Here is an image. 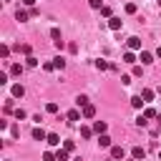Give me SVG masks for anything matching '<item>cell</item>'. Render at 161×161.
Returning <instances> with one entry per match:
<instances>
[{"instance_id":"obj_1","label":"cell","mask_w":161,"mask_h":161,"mask_svg":"<svg viewBox=\"0 0 161 161\" xmlns=\"http://www.w3.org/2000/svg\"><path fill=\"white\" fill-rule=\"evenodd\" d=\"M65 118H68V123H78V121L83 118V113H80L78 108H70V111L65 113Z\"/></svg>"},{"instance_id":"obj_2","label":"cell","mask_w":161,"mask_h":161,"mask_svg":"<svg viewBox=\"0 0 161 161\" xmlns=\"http://www.w3.org/2000/svg\"><path fill=\"white\" fill-rule=\"evenodd\" d=\"M123 156H126L123 146H111V158H116V161H123Z\"/></svg>"},{"instance_id":"obj_3","label":"cell","mask_w":161,"mask_h":161,"mask_svg":"<svg viewBox=\"0 0 161 161\" xmlns=\"http://www.w3.org/2000/svg\"><path fill=\"white\" fill-rule=\"evenodd\" d=\"M143 156H146V148H141V146H133L131 148V158L133 161H143Z\"/></svg>"},{"instance_id":"obj_4","label":"cell","mask_w":161,"mask_h":161,"mask_svg":"<svg viewBox=\"0 0 161 161\" xmlns=\"http://www.w3.org/2000/svg\"><path fill=\"white\" fill-rule=\"evenodd\" d=\"M98 146H101V148H111V146H113L111 136H108V133H101V136H98Z\"/></svg>"},{"instance_id":"obj_5","label":"cell","mask_w":161,"mask_h":161,"mask_svg":"<svg viewBox=\"0 0 161 161\" xmlns=\"http://www.w3.org/2000/svg\"><path fill=\"white\" fill-rule=\"evenodd\" d=\"M138 60H141V65H148V63H153V53H148V50H141Z\"/></svg>"},{"instance_id":"obj_6","label":"cell","mask_w":161,"mask_h":161,"mask_svg":"<svg viewBox=\"0 0 161 161\" xmlns=\"http://www.w3.org/2000/svg\"><path fill=\"white\" fill-rule=\"evenodd\" d=\"M106 131H108V123H106V121H96V123H93V133L101 136V133H106Z\"/></svg>"},{"instance_id":"obj_7","label":"cell","mask_w":161,"mask_h":161,"mask_svg":"<svg viewBox=\"0 0 161 161\" xmlns=\"http://www.w3.org/2000/svg\"><path fill=\"white\" fill-rule=\"evenodd\" d=\"M10 93H13V98H23V96H25V88H23L20 83H15V86L10 88Z\"/></svg>"},{"instance_id":"obj_8","label":"cell","mask_w":161,"mask_h":161,"mask_svg":"<svg viewBox=\"0 0 161 161\" xmlns=\"http://www.w3.org/2000/svg\"><path fill=\"white\" fill-rule=\"evenodd\" d=\"M80 113H83V118H93V116H96V106H93V103H88V106H83V111H80Z\"/></svg>"},{"instance_id":"obj_9","label":"cell","mask_w":161,"mask_h":161,"mask_svg":"<svg viewBox=\"0 0 161 161\" xmlns=\"http://www.w3.org/2000/svg\"><path fill=\"white\" fill-rule=\"evenodd\" d=\"M33 138H35V141H48V133L38 126V128H33Z\"/></svg>"},{"instance_id":"obj_10","label":"cell","mask_w":161,"mask_h":161,"mask_svg":"<svg viewBox=\"0 0 161 161\" xmlns=\"http://www.w3.org/2000/svg\"><path fill=\"white\" fill-rule=\"evenodd\" d=\"M121 25H123L121 18H108V28H111V30H121Z\"/></svg>"},{"instance_id":"obj_11","label":"cell","mask_w":161,"mask_h":161,"mask_svg":"<svg viewBox=\"0 0 161 161\" xmlns=\"http://www.w3.org/2000/svg\"><path fill=\"white\" fill-rule=\"evenodd\" d=\"M128 48H131V50H138V48H141V38L131 35V38H128Z\"/></svg>"},{"instance_id":"obj_12","label":"cell","mask_w":161,"mask_h":161,"mask_svg":"<svg viewBox=\"0 0 161 161\" xmlns=\"http://www.w3.org/2000/svg\"><path fill=\"white\" fill-rule=\"evenodd\" d=\"M123 63H131V65H133V63H136V53H133V50H126V53H123Z\"/></svg>"},{"instance_id":"obj_13","label":"cell","mask_w":161,"mask_h":161,"mask_svg":"<svg viewBox=\"0 0 161 161\" xmlns=\"http://www.w3.org/2000/svg\"><path fill=\"white\" fill-rule=\"evenodd\" d=\"M53 65H55V70H63V68H65V58H63V55L53 58Z\"/></svg>"},{"instance_id":"obj_14","label":"cell","mask_w":161,"mask_h":161,"mask_svg":"<svg viewBox=\"0 0 161 161\" xmlns=\"http://www.w3.org/2000/svg\"><path fill=\"white\" fill-rule=\"evenodd\" d=\"M153 96H156V93H153L151 88H143V91H141V98H143L146 103H148V101H153Z\"/></svg>"},{"instance_id":"obj_15","label":"cell","mask_w":161,"mask_h":161,"mask_svg":"<svg viewBox=\"0 0 161 161\" xmlns=\"http://www.w3.org/2000/svg\"><path fill=\"white\" fill-rule=\"evenodd\" d=\"M28 18H30V13H28V10H18V13H15V20H20V23H25Z\"/></svg>"},{"instance_id":"obj_16","label":"cell","mask_w":161,"mask_h":161,"mask_svg":"<svg viewBox=\"0 0 161 161\" xmlns=\"http://www.w3.org/2000/svg\"><path fill=\"white\" fill-rule=\"evenodd\" d=\"M18 50H20V53H23L25 58H30V53H33V48H30L28 43H23V45H18Z\"/></svg>"},{"instance_id":"obj_17","label":"cell","mask_w":161,"mask_h":161,"mask_svg":"<svg viewBox=\"0 0 161 161\" xmlns=\"http://www.w3.org/2000/svg\"><path fill=\"white\" fill-rule=\"evenodd\" d=\"M96 68H98V70H108V68H111V63H108V60H103V58H98V60H96Z\"/></svg>"},{"instance_id":"obj_18","label":"cell","mask_w":161,"mask_h":161,"mask_svg":"<svg viewBox=\"0 0 161 161\" xmlns=\"http://www.w3.org/2000/svg\"><path fill=\"white\" fill-rule=\"evenodd\" d=\"M143 103H146V101H143L141 96H133V98H131V106H133V108H143Z\"/></svg>"},{"instance_id":"obj_19","label":"cell","mask_w":161,"mask_h":161,"mask_svg":"<svg viewBox=\"0 0 161 161\" xmlns=\"http://www.w3.org/2000/svg\"><path fill=\"white\" fill-rule=\"evenodd\" d=\"M48 143L50 146H60V136L58 133H48Z\"/></svg>"},{"instance_id":"obj_20","label":"cell","mask_w":161,"mask_h":161,"mask_svg":"<svg viewBox=\"0 0 161 161\" xmlns=\"http://www.w3.org/2000/svg\"><path fill=\"white\" fill-rule=\"evenodd\" d=\"M68 153H70V151H65V148H58V151H55V158H58V161H68Z\"/></svg>"},{"instance_id":"obj_21","label":"cell","mask_w":161,"mask_h":161,"mask_svg":"<svg viewBox=\"0 0 161 161\" xmlns=\"http://www.w3.org/2000/svg\"><path fill=\"white\" fill-rule=\"evenodd\" d=\"M50 38H53V43H60V40H63V35H60V30H58V28H53V30H50Z\"/></svg>"},{"instance_id":"obj_22","label":"cell","mask_w":161,"mask_h":161,"mask_svg":"<svg viewBox=\"0 0 161 161\" xmlns=\"http://www.w3.org/2000/svg\"><path fill=\"white\" fill-rule=\"evenodd\" d=\"M20 73H23V65L20 63H13L10 65V75H20Z\"/></svg>"},{"instance_id":"obj_23","label":"cell","mask_w":161,"mask_h":161,"mask_svg":"<svg viewBox=\"0 0 161 161\" xmlns=\"http://www.w3.org/2000/svg\"><path fill=\"white\" fill-rule=\"evenodd\" d=\"M75 106H78V108H83V106H88V96H83V93H80V96L75 98Z\"/></svg>"},{"instance_id":"obj_24","label":"cell","mask_w":161,"mask_h":161,"mask_svg":"<svg viewBox=\"0 0 161 161\" xmlns=\"http://www.w3.org/2000/svg\"><path fill=\"white\" fill-rule=\"evenodd\" d=\"M13 116H15L18 121H23V118H28V113H25L23 108H15V111H13Z\"/></svg>"},{"instance_id":"obj_25","label":"cell","mask_w":161,"mask_h":161,"mask_svg":"<svg viewBox=\"0 0 161 161\" xmlns=\"http://www.w3.org/2000/svg\"><path fill=\"white\" fill-rule=\"evenodd\" d=\"M143 116H146V118H158L156 108H146V111H143Z\"/></svg>"},{"instance_id":"obj_26","label":"cell","mask_w":161,"mask_h":161,"mask_svg":"<svg viewBox=\"0 0 161 161\" xmlns=\"http://www.w3.org/2000/svg\"><path fill=\"white\" fill-rule=\"evenodd\" d=\"M80 136H83V138H91V136H93V128L83 126V128H80Z\"/></svg>"},{"instance_id":"obj_27","label":"cell","mask_w":161,"mask_h":161,"mask_svg":"<svg viewBox=\"0 0 161 161\" xmlns=\"http://www.w3.org/2000/svg\"><path fill=\"white\" fill-rule=\"evenodd\" d=\"M0 55H3V60H8V55H10V48H8V45H0Z\"/></svg>"},{"instance_id":"obj_28","label":"cell","mask_w":161,"mask_h":161,"mask_svg":"<svg viewBox=\"0 0 161 161\" xmlns=\"http://www.w3.org/2000/svg\"><path fill=\"white\" fill-rule=\"evenodd\" d=\"M25 65H28V68H35V65H38V58H33V55L25 58Z\"/></svg>"},{"instance_id":"obj_29","label":"cell","mask_w":161,"mask_h":161,"mask_svg":"<svg viewBox=\"0 0 161 161\" xmlns=\"http://www.w3.org/2000/svg\"><path fill=\"white\" fill-rule=\"evenodd\" d=\"M45 111H48V113H58V103H53V101H50V103L45 106Z\"/></svg>"},{"instance_id":"obj_30","label":"cell","mask_w":161,"mask_h":161,"mask_svg":"<svg viewBox=\"0 0 161 161\" xmlns=\"http://www.w3.org/2000/svg\"><path fill=\"white\" fill-rule=\"evenodd\" d=\"M136 126H141V128L148 126V118H146V116H138V118H136Z\"/></svg>"},{"instance_id":"obj_31","label":"cell","mask_w":161,"mask_h":161,"mask_svg":"<svg viewBox=\"0 0 161 161\" xmlns=\"http://www.w3.org/2000/svg\"><path fill=\"white\" fill-rule=\"evenodd\" d=\"M43 161H58V158H55L53 151H45V153H43Z\"/></svg>"},{"instance_id":"obj_32","label":"cell","mask_w":161,"mask_h":161,"mask_svg":"<svg viewBox=\"0 0 161 161\" xmlns=\"http://www.w3.org/2000/svg\"><path fill=\"white\" fill-rule=\"evenodd\" d=\"M88 5H91L93 10H101V8H103V3H101V0H88Z\"/></svg>"},{"instance_id":"obj_33","label":"cell","mask_w":161,"mask_h":161,"mask_svg":"<svg viewBox=\"0 0 161 161\" xmlns=\"http://www.w3.org/2000/svg\"><path fill=\"white\" fill-rule=\"evenodd\" d=\"M101 15H103V18H113V15H111V8H108V5H103V8H101Z\"/></svg>"},{"instance_id":"obj_34","label":"cell","mask_w":161,"mask_h":161,"mask_svg":"<svg viewBox=\"0 0 161 161\" xmlns=\"http://www.w3.org/2000/svg\"><path fill=\"white\" fill-rule=\"evenodd\" d=\"M126 13L133 15V13H136V5H133V3H126Z\"/></svg>"},{"instance_id":"obj_35","label":"cell","mask_w":161,"mask_h":161,"mask_svg":"<svg viewBox=\"0 0 161 161\" xmlns=\"http://www.w3.org/2000/svg\"><path fill=\"white\" fill-rule=\"evenodd\" d=\"M63 148H65V151H73L75 143H73V141H63Z\"/></svg>"},{"instance_id":"obj_36","label":"cell","mask_w":161,"mask_h":161,"mask_svg":"<svg viewBox=\"0 0 161 161\" xmlns=\"http://www.w3.org/2000/svg\"><path fill=\"white\" fill-rule=\"evenodd\" d=\"M23 3H25L28 8H33V5H35V0H23Z\"/></svg>"},{"instance_id":"obj_37","label":"cell","mask_w":161,"mask_h":161,"mask_svg":"<svg viewBox=\"0 0 161 161\" xmlns=\"http://www.w3.org/2000/svg\"><path fill=\"white\" fill-rule=\"evenodd\" d=\"M156 55H158V58H161V45H158V48H156Z\"/></svg>"},{"instance_id":"obj_38","label":"cell","mask_w":161,"mask_h":161,"mask_svg":"<svg viewBox=\"0 0 161 161\" xmlns=\"http://www.w3.org/2000/svg\"><path fill=\"white\" fill-rule=\"evenodd\" d=\"M156 121H158V126H161V116H158V118H156Z\"/></svg>"},{"instance_id":"obj_39","label":"cell","mask_w":161,"mask_h":161,"mask_svg":"<svg viewBox=\"0 0 161 161\" xmlns=\"http://www.w3.org/2000/svg\"><path fill=\"white\" fill-rule=\"evenodd\" d=\"M158 8H161V0H158Z\"/></svg>"},{"instance_id":"obj_40","label":"cell","mask_w":161,"mask_h":161,"mask_svg":"<svg viewBox=\"0 0 161 161\" xmlns=\"http://www.w3.org/2000/svg\"><path fill=\"white\" fill-rule=\"evenodd\" d=\"M158 158H161V151H158Z\"/></svg>"},{"instance_id":"obj_41","label":"cell","mask_w":161,"mask_h":161,"mask_svg":"<svg viewBox=\"0 0 161 161\" xmlns=\"http://www.w3.org/2000/svg\"><path fill=\"white\" fill-rule=\"evenodd\" d=\"M5 3H8V0H5Z\"/></svg>"}]
</instances>
